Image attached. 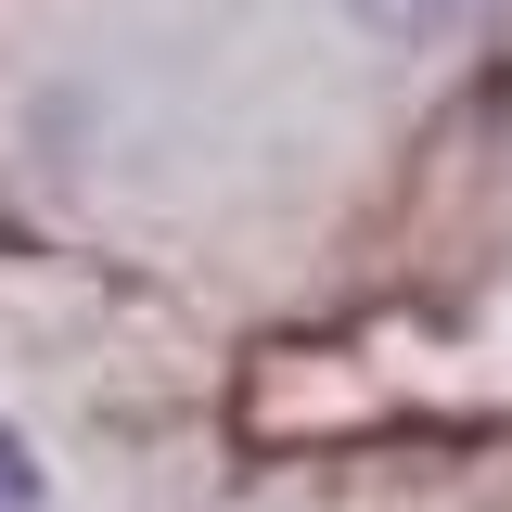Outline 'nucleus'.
<instances>
[{"label":"nucleus","mask_w":512,"mask_h":512,"mask_svg":"<svg viewBox=\"0 0 512 512\" xmlns=\"http://www.w3.org/2000/svg\"><path fill=\"white\" fill-rule=\"evenodd\" d=\"M0 512H39V461H26V436H0Z\"/></svg>","instance_id":"obj_1"}]
</instances>
